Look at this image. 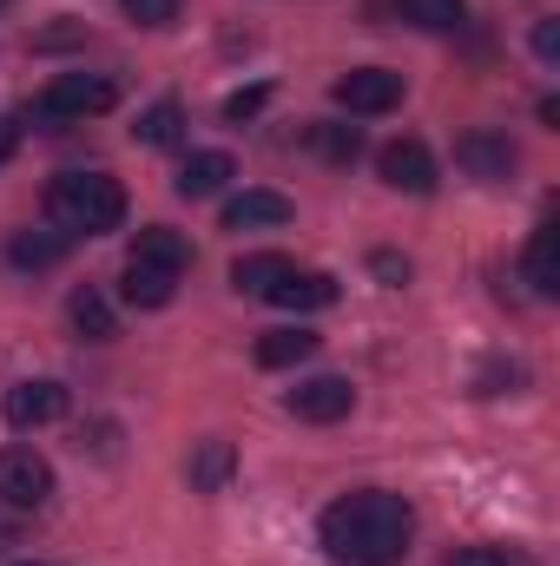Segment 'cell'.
<instances>
[{"label":"cell","mask_w":560,"mask_h":566,"mask_svg":"<svg viewBox=\"0 0 560 566\" xmlns=\"http://www.w3.org/2000/svg\"><path fill=\"white\" fill-rule=\"evenodd\" d=\"M521 382H528V369H521V363H488V369H481V396H501V389L515 396Z\"/></svg>","instance_id":"cell-26"},{"label":"cell","mask_w":560,"mask_h":566,"mask_svg":"<svg viewBox=\"0 0 560 566\" xmlns=\"http://www.w3.org/2000/svg\"><path fill=\"white\" fill-rule=\"evenodd\" d=\"M370 271L390 283V290H403V283H409V258H396V251H376V258H370Z\"/></svg>","instance_id":"cell-28"},{"label":"cell","mask_w":560,"mask_h":566,"mask_svg":"<svg viewBox=\"0 0 560 566\" xmlns=\"http://www.w3.org/2000/svg\"><path fill=\"white\" fill-rule=\"evenodd\" d=\"M0 547H13V521H0Z\"/></svg>","instance_id":"cell-31"},{"label":"cell","mask_w":560,"mask_h":566,"mask_svg":"<svg viewBox=\"0 0 560 566\" xmlns=\"http://www.w3.org/2000/svg\"><path fill=\"white\" fill-rule=\"evenodd\" d=\"M317 541H323L330 560L343 566H396L409 554V541H416V514L390 488H350L343 501L323 507Z\"/></svg>","instance_id":"cell-1"},{"label":"cell","mask_w":560,"mask_h":566,"mask_svg":"<svg viewBox=\"0 0 560 566\" xmlns=\"http://www.w3.org/2000/svg\"><path fill=\"white\" fill-rule=\"evenodd\" d=\"M528 283H535V296H560V264H554V224H541V231H535V244H528Z\"/></svg>","instance_id":"cell-22"},{"label":"cell","mask_w":560,"mask_h":566,"mask_svg":"<svg viewBox=\"0 0 560 566\" xmlns=\"http://www.w3.org/2000/svg\"><path fill=\"white\" fill-rule=\"evenodd\" d=\"M265 99H271L265 86H251V93H231V99H225V119H231V126H245L251 113H265Z\"/></svg>","instance_id":"cell-27"},{"label":"cell","mask_w":560,"mask_h":566,"mask_svg":"<svg viewBox=\"0 0 560 566\" xmlns=\"http://www.w3.org/2000/svg\"><path fill=\"white\" fill-rule=\"evenodd\" d=\"M283 409L297 422H343L356 409V389H350V376H310V382H297L283 396Z\"/></svg>","instance_id":"cell-6"},{"label":"cell","mask_w":560,"mask_h":566,"mask_svg":"<svg viewBox=\"0 0 560 566\" xmlns=\"http://www.w3.org/2000/svg\"><path fill=\"white\" fill-rule=\"evenodd\" d=\"M113 99H120V86H113L106 73H53V80H46V93L33 99V119L80 126V119H100V113H113Z\"/></svg>","instance_id":"cell-3"},{"label":"cell","mask_w":560,"mask_h":566,"mask_svg":"<svg viewBox=\"0 0 560 566\" xmlns=\"http://www.w3.org/2000/svg\"><path fill=\"white\" fill-rule=\"evenodd\" d=\"M409 27L422 33H448V27H462V13H468V0H390Z\"/></svg>","instance_id":"cell-19"},{"label":"cell","mask_w":560,"mask_h":566,"mask_svg":"<svg viewBox=\"0 0 560 566\" xmlns=\"http://www.w3.org/2000/svg\"><path fill=\"white\" fill-rule=\"evenodd\" d=\"M303 139H310V151H323L330 165H350V158L363 151V133H356V126H330V119H323V126H310Z\"/></svg>","instance_id":"cell-23"},{"label":"cell","mask_w":560,"mask_h":566,"mask_svg":"<svg viewBox=\"0 0 560 566\" xmlns=\"http://www.w3.org/2000/svg\"><path fill=\"white\" fill-rule=\"evenodd\" d=\"M66 244H73L66 231H13L7 238V264L13 271H53L66 258Z\"/></svg>","instance_id":"cell-15"},{"label":"cell","mask_w":560,"mask_h":566,"mask_svg":"<svg viewBox=\"0 0 560 566\" xmlns=\"http://www.w3.org/2000/svg\"><path fill=\"white\" fill-rule=\"evenodd\" d=\"M535 53H541L548 66L560 60V20H541V27H535Z\"/></svg>","instance_id":"cell-29"},{"label":"cell","mask_w":560,"mask_h":566,"mask_svg":"<svg viewBox=\"0 0 560 566\" xmlns=\"http://www.w3.org/2000/svg\"><path fill=\"white\" fill-rule=\"evenodd\" d=\"M46 501H53V468H46V454H33V448H0V507L40 514Z\"/></svg>","instance_id":"cell-4"},{"label":"cell","mask_w":560,"mask_h":566,"mask_svg":"<svg viewBox=\"0 0 560 566\" xmlns=\"http://www.w3.org/2000/svg\"><path fill=\"white\" fill-rule=\"evenodd\" d=\"M120 296H126L133 310H165V303L178 296V277H172V271H152V264H126Z\"/></svg>","instance_id":"cell-16"},{"label":"cell","mask_w":560,"mask_h":566,"mask_svg":"<svg viewBox=\"0 0 560 566\" xmlns=\"http://www.w3.org/2000/svg\"><path fill=\"white\" fill-rule=\"evenodd\" d=\"M126 264H152V271H172V277H185V264H191V244L172 231V224H145L139 238H133V258Z\"/></svg>","instance_id":"cell-12"},{"label":"cell","mask_w":560,"mask_h":566,"mask_svg":"<svg viewBox=\"0 0 560 566\" xmlns=\"http://www.w3.org/2000/svg\"><path fill=\"white\" fill-rule=\"evenodd\" d=\"M66 316H73V329L93 336V343H113V336H120V316H113V303H106L100 283H80V290L66 296Z\"/></svg>","instance_id":"cell-14"},{"label":"cell","mask_w":560,"mask_h":566,"mask_svg":"<svg viewBox=\"0 0 560 566\" xmlns=\"http://www.w3.org/2000/svg\"><path fill=\"white\" fill-rule=\"evenodd\" d=\"M126 7V20H139V27H172L178 20V0H120Z\"/></svg>","instance_id":"cell-25"},{"label":"cell","mask_w":560,"mask_h":566,"mask_svg":"<svg viewBox=\"0 0 560 566\" xmlns=\"http://www.w3.org/2000/svg\"><path fill=\"white\" fill-rule=\"evenodd\" d=\"M283 271H290V258H283V251H251V258H238V264H231V283H238V290H251V296H265Z\"/></svg>","instance_id":"cell-21"},{"label":"cell","mask_w":560,"mask_h":566,"mask_svg":"<svg viewBox=\"0 0 560 566\" xmlns=\"http://www.w3.org/2000/svg\"><path fill=\"white\" fill-rule=\"evenodd\" d=\"M310 356H317V336H310L303 323H297V329H265V336H258V363H265V369H290V363H310Z\"/></svg>","instance_id":"cell-18"},{"label":"cell","mask_w":560,"mask_h":566,"mask_svg":"<svg viewBox=\"0 0 560 566\" xmlns=\"http://www.w3.org/2000/svg\"><path fill=\"white\" fill-rule=\"evenodd\" d=\"M376 171H383L390 191H409V198H428L435 191V158H428L422 139H390L376 151Z\"/></svg>","instance_id":"cell-7"},{"label":"cell","mask_w":560,"mask_h":566,"mask_svg":"<svg viewBox=\"0 0 560 566\" xmlns=\"http://www.w3.org/2000/svg\"><path fill=\"white\" fill-rule=\"evenodd\" d=\"M231 178H238V158L231 151H191L178 165V198H218Z\"/></svg>","instance_id":"cell-10"},{"label":"cell","mask_w":560,"mask_h":566,"mask_svg":"<svg viewBox=\"0 0 560 566\" xmlns=\"http://www.w3.org/2000/svg\"><path fill=\"white\" fill-rule=\"evenodd\" d=\"M330 99H336L343 113H356V119H376V113L403 106V73H390V66H350V73L330 86Z\"/></svg>","instance_id":"cell-5"},{"label":"cell","mask_w":560,"mask_h":566,"mask_svg":"<svg viewBox=\"0 0 560 566\" xmlns=\"http://www.w3.org/2000/svg\"><path fill=\"white\" fill-rule=\"evenodd\" d=\"M0 416H7V428H46L66 416V389L60 382H13L7 389V402H0Z\"/></svg>","instance_id":"cell-9"},{"label":"cell","mask_w":560,"mask_h":566,"mask_svg":"<svg viewBox=\"0 0 560 566\" xmlns=\"http://www.w3.org/2000/svg\"><path fill=\"white\" fill-rule=\"evenodd\" d=\"M0 7H13V0H0Z\"/></svg>","instance_id":"cell-32"},{"label":"cell","mask_w":560,"mask_h":566,"mask_svg":"<svg viewBox=\"0 0 560 566\" xmlns=\"http://www.w3.org/2000/svg\"><path fill=\"white\" fill-rule=\"evenodd\" d=\"M265 303H278V310H323V303H336V277H323V271H283L271 290H265Z\"/></svg>","instance_id":"cell-11"},{"label":"cell","mask_w":560,"mask_h":566,"mask_svg":"<svg viewBox=\"0 0 560 566\" xmlns=\"http://www.w3.org/2000/svg\"><path fill=\"white\" fill-rule=\"evenodd\" d=\"M455 165H462L468 178H488V185H501V178L521 165V151L508 145V133H488V126H475V133H462V139H455Z\"/></svg>","instance_id":"cell-8"},{"label":"cell","mask_w":560,"mask_h":566,"mask_svg":"<svg viewBox=\"0 0 560 566\" xmlns=\"http://www.w3.org/2000/svg\"><path fill=\"white\" fill-rule=\"evenodd\" d=\"M46 218L66 238H106L126 224V185L106 171H60L46 185Z\"/></svg>","instance_id":"cell-2"},{"label":"cell","mask_w":560,"mask_h":566,"mask_svg":"<svg viewBox=\"0 0 560 566\" xmlns=\"http://www.w3.org/2000/svg\"><path fill=\"white\" fill-rule=\"evenodd\" d=\"M265 224H290V198L283 191H238L225 205V231H265Z\"/></svg>","instance_id":"cell-13"},{"label":"cell","mask_w":560,"mask_h":566,"mask_svg":"<svg viewBox=\"0 0 560 566\" xmlns=\"http://www.w3.org/2000/svg\"><path fill=\"white\" fill-rule=\"evenodd\" d=\"M13 145H20V126H13V119H7V113H0V165H7V158H13Z\"/></svg>","instance_id":"cell-30"},{"label":"cell","mask_w":560,"mask_h":566,"mask_svg":"<svg viewBox=\"0 0 560 566\" xmlns=\"http://www.w3.org/2000/svg\"><path fill=\"white\" fill-rule=\"evenodd\" d=\"M231 468H238V448L211 434V441H198V454H191V488H198V494H218V488L231 481Z\"/></svg>","instance_id":"cell-17"},{"label":"cell","mask_w":560,"mask_h":566,"mask_svg":"<svg viewBox=\"0 0 560 566\" xmlns=\"http://www.w3.org/2000/svg\"><path fill=\"white\" fill-rule=\"evenodd\" d=\"M528 554L521 547H501V541H481V547H455L448 566H521Z\"/></svg>","instance_id":"cell-24"},{"label":"cell","mask_w":560,"mask_h":566,"mask_svg":"<svg viewBox=\"0 0 560 566\" xmlns=\"http://www.w3.org/2000/svg\"><path fill=\"white\" fill-rule=\"evenodd\" d=\"M178 133H185V106H178V99L145 106L139 126H133V139H139V145H178Z\"/></svg>","instance_id":"cell-20"}]
</instances>
